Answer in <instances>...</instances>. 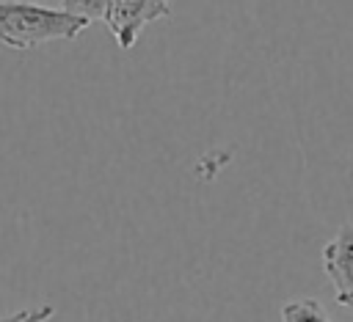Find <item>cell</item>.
<instances>
[{"label":"cell","instance_id":"cell-1","mask_svg":"<svg viewBox=\"0 0 353 322\" xmlns=\"http://www.w3.org/2000/svg\"><path fill=\"white\" fill-rule=\"evenodd\" d=\"M91 22L66 11L33 0H0V44L11 50H33L47 41H72Z\"/></svg>","mask_w":353,"mask_h":322},{"label":"cell","instance_id":"cell-2","mask_svg":"<svg viewBox=\"0 0 353 322\" xmlns=\"http://www.w3.org/2000/svg\"><path fill=\"white\" fill-rule=\"evenodd\" d=\"M165 17H171V0H116L108 28L121 50H132L141 30Z\"/></svg>","mask_w":353,"mask_h":322},{"label":"cell","instance_id":"cell-3","mask_svg":"<svg viewBox=\"0 0 353 322\" xmlns=\"http://www.w3.org/2000/svg\"><path fill=\"white\" fill-rule=\"evenodd\" d=\"M323 270L336 289V303H353V223H342L339 231L323 248Z\"/></svg>","mask_w":353,"mask_h":322},{"label":"cell","instance_id":"cell-4","mask_svg":"<svg viewBox=\"0 0 353 322\" xmlns=\"http://www.w3.org/2000/svg\"><path fill=\"white\" fill-rule=\"evenodd\" d=\"M281 322H331V316L320 300L303 297L281 305Z\"/></svg>","mask_w":353,"mask_h":322},{"label":"cell","instance_id":"cell-5","mask_svg":"<svg viewBox=\"0 0 353 322\" xmlns=\"http://www.w3.org/2000/svg\"><path fill=\"white\" fill-rule=\"evenodd\" d=\"M113 3L116 0H58L61 8L88 19V22H110V14H113Z\"/></svg>","mask_w":353,"mask_h":322},{"label":"cell","instance_id":"cell-6","mask_svg":"<svg viewBox=\"0 0 353 322\" xmlns=\"http://www.w3.org/2000/svg\"><path fill=\"white\" fill-rule=\"evenodd\" d=\"M52 314H55V308H52V305H41V308H25V311H22V316H19L17 322H47Z\"/></svg>","mask_w":353,"mask_h":322},{"label":"cell","instance_id":"cell-7","mask_svg":"<svg viewBox=\"0 0 353 322\" xmlns=\"http://www.w3.org/2000/svg\"><path fill=\"white\" fill-rule=\"evenodd\" d=\"M22 311H25V308H22ZM22 311H14V314H11V316H3V319H0V322H17V319H19V316H22Z\"/></svg>","mask_w":353,"mask_h":322},{"label":"cell","instance_id":"cell-8","mask_svg":"<svg viewBox=\"0 0 353 322\" xmlns=\"http://www.w3.org/2000/svg\"><path fill=\"white\" fill-rule=\"evenodd\" d=\"M345 308H347V316H350V322H353V303H350V305H345Z\"/></svg>","mask_w":353,"mask_h":322}]
</instances>
